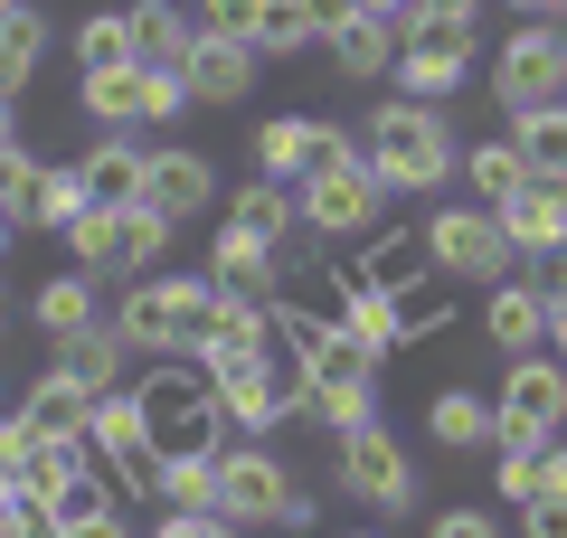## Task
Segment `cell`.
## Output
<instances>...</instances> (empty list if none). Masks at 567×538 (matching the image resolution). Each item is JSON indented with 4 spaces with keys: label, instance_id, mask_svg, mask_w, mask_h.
<instances>
[{
    "label": "cell",
    "instance_id": "obj_1",
    "mask_svg": "<svg viewBox=\"0 0 567 538\" xmlns=\"http://www.w3.org/2000/svg\"><path fill=\"white\" fill-rule=\"evenodd\" d=\"M360 161L369 170L388 179V199H435V189H445L454 179V123H445V104H416V95H398V104H379V114H369V142H360Z\"/></svg>",
    "mask_w": 567,
    "mask_h": 538
},
{
    "label": "cell",
    "instance_id": "obj_2",
    "mask_svg": "<svg viewBox=\"0 0 567 538\" xmlns=\"http://www.w3.org/2000/svg\"><path fill=\"white\" fill-rule=\"evenodd\" d=\"M208 312H218L208 275H133V293L114 302V331L133 359H199Z\"/></svg>",
    "mask_w": 567,
    "mask_h": 538
},
{
    "label": "cell",
    "instance_id": "obj_3",
    "mask_svg": "<svg viewBox=\"0 0 567 538\" xmlns=\"http://www.w3.org/2000/svg\"><path fill=\"white\" fill-rule=\"evenodd\" d=\"M142 425H152V454H218V387H208L199 359H142Z\"/></svg>",
    "mask_w": 567,
    "mask_h": 538
},
{
    "label": "cell",
    "instance_id": "obj_4",
    "mask_svg": "<svg viewBox=\"0 0 567 538\" xmlns=\"http://www.w3.org/2000/svg\"><path fill=\"white\" fill-rule=\"evenodd\" d=\"M218 519L237 529H312V492L265 454V435L218 444Z\"/></svg>",
    "mask_w": 567,
    "mask_h": 538
},
{
    "label": "cell",
    "instance_id": "obj_5",
    "mask_svg": "<svg viewBox=\"0 0 567 538\" xmlns=\"http://www.w3.org/2000/svg\"><path fill=\"white\" fill-rule=\"evenodd\" d=\"M303 416H322L331 435H350V425L379 416V359L350 331H312L303 340Z\"/></svg>",
    "mask_w": 567,
    "mask_h": 538
},
{
    "label": "cell",
    "instance_id": "obj_6",
    "mask_svg": "<svg viewBox=\"0 0 567 538\" xmlns=\"http://www.w3.org/2000/svg\"><path fill=\"white\" fill-rule=\"evenodd\" d=\"M85 275H152V256H171V218L152 199H95L76 227H66Z\"/></svg>",
    "mask_w": 567,
    "mask_h": 538
},
{
    "label": "cell",
    "instance_id": "obj_7",
    "mask_svg": "<svg viewBox=\"0 0 567 538\" xmlns=\"http://www.w3.org/2000/svg\"><path fill=\"white\" fill-rule=\"evenodd\" d=\"M558 425H567V359L558 350L511 359L492 387V444H548Z\"/></svg>",
    "mask_w": 567,
    "mask_h": 538
},
{
    "label": "cell",
    "instance_id": "obj_8",
    "mask_svg": "<svg viewBox=\"0 0 567 538\" xmlns=\"http://www.w3.org/2000/svg\"><path fill=\"white\" fill-rule=\"evenodd\" d=\"M567 95V20H520L492 48V104L520 114V104H558Z\"/></svg>",
    "mask_w": 567,
    "mask_h": 538
},
{
    "label": "cell",
    "instance_id": "obj_9",
    "mask_svg": "<svg viewBox=\"0 0 567 538\" xmlns=\"http://www.w3.org/2000/svg\"><path fill=\"white\" fill-rule=\"evenodd\" d=\"M293 218H303V237L350 246V237H369V227L388 218V179L369 170V161H341V170H322V179L293 189Z\"/></svg>",
    "mask_w": 567,
    "mask_h": 538
},
{
    "label": "cell",
    "instance_id": "obj_10",
    "mask_svg": "<svg viewBox=\"0 0 567 538\" xmlns=\"http://www.w3.org/2000/svg\"><path fill=\"white\" fill-rule=\"evenodd\" d=\"M425 256H435V275H454V283H502L511 265V237H502V218H492L483 199H464V208H435L425 218Z\"/></svg>",
    "mask_w": 567,
    "mask_h": 538
},
{
    "label": "cell",
    "instance_id": "obj_11",
    "mask_svg": "<svg viewBox=\"0 0 567 538\" xmlns=\"http://www.w3.org/2000/svg\"><path fill=\"white\" fill-rule=\"evenodd\" d=\"M208 387L237 435H275L284 416H303V369H284V359H227V369H208Z\"/></svg>",
    "mask_w": 567,
    "mask_h": 538
},
{
    "label": "cell",
    "instance_id": "obj_12",
    "mask_svg": "<svg viewBox=\"0 0 567 538\" xmlns=\"http://www.w3.org/2000/svg\"><path fill=\"white\" fill-rule=\"evenodd\" d=\"M341 492L369 500L379 519H406V510H416V463H406V444L388 435L379 416L341 435Z\"/></svg>",
    "mask_w": 567,
    "mask_h": 538
},
{
    "label": "cell",
    "instance_id": "obj_13",
    "mask_svg": "<svg viewBox=\"0 0 567 538\" xmlns=\"http://www.w3.org/2000/svg\"><path fill=\"white\" fill-rule=\"evenodd\" d=\"M341 161H360V142H350L341 123H312V114H275V123H256V170L284 179V189H303V179L341 170Z\"/></svg>",
    "mask_w": 567,
    "mask_h": 538
},
{
    "label": "cell",
    "instance_id": "obj_14",
    "mask_svg": "<svg viewBox=\"0 0 567 538\" xmlns=\"http://www.w3.org/2000/svg\"><path fill=\"white\" fill-rule=\"evenodd\" d=\"M85 454L104 463L114 492H152L162 454H152V425H142V397H133V387H104V397H95V416H85Z\"/></svg>",
    "mask_w": 567,
    "mask_h": 538
},
{
    "label": "cell",
    "instance_id": "obj_15",
    "mask_svg": "<svg viewBox=\"0 0 567 538\" xmlns=\"http://www.w3.org/2000/svg\"><path fill=\"white\" fill-rule=\"evenodd\" d=\"M133 199H152L171 227H189V218L218 208V161L189 152V142H162V152H142V189H133Z\"/></svg>",
    "mask_w": 567,
    "mask_h": 538
},
{
    "label": "cell",
    "instance_id": "obj_16",
    "mask_svg": "<svg viewBox=\"0 0 567 538\" xmlns=\"http://www.w3.org/2000/svg\"><path fill=\"white\" fill-rule=\"evenodd\" d=\"M398 95H416V104H445L454 85L473 76V29H416V39L398 48Z\"/></svg>",
    "mask_w": 567,
    "mask_h": 538
},
{
    "label": "cell",
    "instance_id": "obj_17",
    "mask_svg": "<svg viewBox=\"0 0 567 538\" xmlns=\"http://www.w3.org/2000/svg\"><path fill=\"white\" fill-rule=\"evenodd\" d=\"M256 48L246 39H218V29H199L189 39V58H181V85H189V104H246L256 95Z\"/></svg>",
    "mask_w": 567,
    "mask_h": 538
},
{
    "label": "cell",
    "instance_id": "obj_18",
    "mask_svg": "<svg viewBox=\"0 0 567 538\" xmlns=\"http://www.w3.org/2000/svg\"><path fill=\"white\" fill-rule=\"evenodd\" d=\"M322 48H331V66H341V76H388V66H398V48H406V20L398 10H350L341 29H322Z\"/></svg>",
    "mask_w": 567,
    "mask_h": 538
},
{
    "label": "cell",
    "instance_id": "obj_19",
    "mask_svg": "<svg viewBox=\"0 0 567 538\" xmlns=\"http://www.w3.org/2000/svg\"><path fill=\"white\" fill-rule=\"evenodd\" d=\"M208 283L218 293H246V302H275L284 293V265L265 237H246V227H218V246H208Z\"/></svg>",
    "mask_w": 567,
    "mask_h": 538
},
{
    "label": "cell",
    "instance_id": "obj_20",
    "mask_svg": "<svg viewBox=\"0 0 567 538\" xmlns=\"http://www.w3.org/2000/svg\"><path fill=\"white\" fill-rule=\"evenodd\" d=\"M360 283H379V293H398V283H416V275H435V256H425V218L406 227V218H379L369 227V256L350 265Z\"/></svg>",
    "mask_w": 567,
    "mask_h": 538
},
{
    "label": "cell",
    "instance_id": "obj_21",
    "mask_svg": "<svg viewBox=\"0 0 567 538\" xmlns=\"http://www.w3.org/2000/svg\"><path fill=\"white\" fill-rule=\"evenodd\" d=\"M483 340L502 359H529V350H548V302L529 293V283H492V302H483Z\"/></svg>",
    "mask_w": 567,
    "mask_h": 538
},
{
    "label": "cell",
    "instance_id": "obj_22",
    "mask_svg": "<svg viewBox=\"0 0 567 538\" xmlns=\"http://www.w3.org/2000/svg\"><path fill=\"white\" fill-rule=\"evenodd\" d=\"M331 331H350V340H360L369 359L406 350V331H398V302H388L379 283H360V275H350V265H341V302H331Z\"/></svg>",
    "mask_w": 567,
    "mask_h": 538
},
{
    "label": "cell",
    "instance_id": "obj_23",
    "mask_svg": "<svg viewBox=\"0 0 567 538\" xmlns=\"http://www.w3.org/2000/svg\"><path fill=\"white\" fill-rule=\"evenodd\" d=\"M58 369H66V379H85L95 397H104V387H123V369H133V350H123L114 312H104V321H85V331H58Z\"/></svg>",
    "mask_w": 567,
    "mask_h": 538
},
{
    "label": "cell",
    "instance_id": "obj_24",
    "mask_svg": "<svg viewBox=\"0 0 567 538\" xmlns=\"http://www.w3.org/2000/svg\"><path fill=\"white\" fill-rule=\"evenodd\" d=\"M502 142L520 152L529 179H567V95H558V104H520Z\"/></svg>",
    "mask_w": 567,
    "mask_h": 538
},
{
    "label": "cell",
    "instance_id": "obj_25",
    "mask_svg": "<svg viewBox=\"0 0 567 538\" xmlns=\"http://www.w3.org/2000/svg\"><path fill=\"white\" fill-rule=\"evenodd\" d=\"M425 435L445 444V454H483L492 444V397L483 387H435L425 397Z\"/></svg>",
    "mask_w": 567,
    "mask_h": 538
},
{
    "label": "cell",
    "instance_id": "obj_26",
    "mask_svg": "<svg viewBox=\"0 0 567 538\" xmlns=\"http://www.w3.org/2000/svg\"><path fill=\"white\" fill-rule=\"evenodd\" d=\"M20 416H29V435H85V416H95V387L66 379V369H48V379H29Z\"/></svg>",
    "mask_w": 567,
    "mask_h": 538
},
{
    "label": "cell",
    "instance_id": "obj_27",
    "mask_svg": "<svg viewBox=\"0 0 567 538\" xmlns=\"http://www.w3.org/2000/svg\"><path fill=\"white\" fill-rule=\"evenodd\" d=\"M39 66H48V10H29V0H0V95H20Z\"/></svg>",
    "mask_w": 567,
    "mask_h": 538
},
{
    "label": "cell",
    "instance_id": "obj_28",
    "mask_svg": "<svg viewBox=\"0 0 567 538\" xmlns=\"http://www.w3.org/2000/svg\"><path fill=\"white\" fill-rule=\"evenodd\" d=\"M227 359H265V302H246V293H218L208 340H199V369H227Z\"/></svg>",
    "mask_w": 567,
    "mask_h": 538
},
{
    "label": "cell",
    "instance_id": "obj_29",
    "mask_svg": "<svg viewBox=\"0 0 567 538\" xmlns=\"http://www.w3.org/2000/svg\"><path fill=\"white\" fill-rule=\"evenodd\" d=\"M189 39H199V20H189L181 0H152V10H133V66H171V76H181Z\"/></svg>",
    "mask_w": 567,
    "mask_h": 538
},
{
    "label": "cell",
    "instance_id": "obj_30",
    "mask_svg": "<svg viewBox=\"0 0 567 538\" xmlns=\"http://www.w3.org/2000/svg\"><path fill=\"white\" fill-rule=\"evenodd\" d=\"M227 227H246V237H265V246H284L293 237V189L284 179H237V199H227Z\"/></svg>",
    "mask_w": 567,
    "mask_h": 538
},
{
    "label": "cell",
    "instance_id": "obj_31",
    "mask_svg": "<svg viewBox=\"0 0 567 538\" xmlns=\"http://www.w3.org/2000/svg\"><path fill=\"white\" fill-rule=\"evenodd\" d=\"M85 208H95V189H85V170L66 161V170H39V189H29V218H20V227H58V237H66Z\"/></svg>",
    "mask_w": 567,
    "mask_h": 538
},
{
    "label": "cell",
    "instance_id": "obj_32",
    "mask_svg": "<svg viewBox=\"0 0 567 538\" xmlns=\"http://www.w3.org/2000/svg\"><path fill=\"white\" fill-rule=\"evenodd\" d=\"M29 312H39V331L58 340V331H85V321H104V302H95V275H58V283H39V302H29Z\"/></svg>",
    "mask_w": 567,
    "mask_h": 538
},
{
    "label": "cell",
    "instance_id": "obj_33",
    "mask_svg": "<svg viewBox=\"0 0 567 538\" xmlns=\"http://www.w3.org/2000/svg\"><path fill=\"white\" fill-rule=\"evenodd\" d=\"M76 170H85V189H95V199H133V189H142V142H133V133H104Z\"/></svg>",
    "mask_w": 567,
    "mask_h": 538
},
{
    "label": "cell",
    "instance_id": "obj_34",
    "mask_svg": "<svg viewBox=\"0 0 567 538\" xmlns=\"http://www.w3.org/2000/svg\"><path fill=\"white\" fill-rule=\"evenodd\" d=\"M85 114H95L104 133L142 123V66H85Z\"/></svg>",
    "mask_w": 567,
    "mask_h": 538
},
{
    "label": "cell",
    "instance_id": "obj_35",
    "mask_svg": "<svg viewBox=\"0 0 567 538\" xmlns=\"http://www.w3.org/2000/svg\"><path fill=\"white\" fill-rule=\"evenodd\" d=\"M246 48H256V58H303V48H312V10H303V0H256Z\"/></svg>",
    "mask_w": 567,
    "mask_h": 538
},
{
    "label": "cell",
    "instance_id": "obj_36",
    "mask_svg": "<svg viewBox=\"0 0 567 538\" xmlns=\"http://www.w3.org/2000/svg\"><path fill=\"white\" fill-rule=\"evenodd\" d=\"M152 492H162L171 510H218V454H171L162 473H152Z\"/></svg>",
    "mask_w": 567,
    "mask_h": 538
},
{
    "label": "cell",
    "instance_id": "obj_37",
    "mask_svg": "<svg viewBox=\"0 0 567 538\" xmlns=\"http://www.w3.org/2000/svg\"><path fill=\"white\" fill-rule=\"evenodd\" d=\"M76 66H133V10H85L76 20Z\"/></svg>",
    "mask_w": 567,
    "mask_h": 538
},
{
    "label": "cell",
    "instance_id": "obj_38",
    "mask_svg": "<svg viewBox=\"0 0 567 538\" xmlns=\"http://www.w3.org/2000/svg\"><path fill=\"white\" fill-rule=\"evenodd\" d=\"M388 302H398V331H406V340H425L435 321L454 312V275H416V283H398Z\"/></svg>",
    "mask_w": 567,
    "mask_h": 538
},
{
    "label": "cell",
    "instance_id": "obj_39",
    "mask_svg": "<svg viewBox=\"0 0 567 538\" xmlns=\"http://www.w3.org/2000/svg\"><path fill=\"white\" fill-rule=\"evenodd\" d=\"M454 170L473 179V199H483V208L502 199V189H520V179H529V170H520V152H511V142H473V152L454 161Z\"/></svg>",
    "mask_w": 567,
    "mask_h": 538
},
{
    "label": "cell",
    "instance_id": "obj_40",
    "mask_svg": "<svg viewBox=\"0 0 567 538\" xmlns=\"http://www.w3.org/2000/svg\"><path fill=\"white\" fill-rule=\"evenodd\" d=\"M39 170H48V161H39V152H20V142L0 152V218H10V227L29 218V189H39Z\"/></svg>",
    "mask_w": 567,
    "mask_h": 538
},
{
    "label": "cell",
    "instance_id": "obj_41",
    "mask_svg": "<svg viewBox=\"0 0 567 538\" xmlns=\"http://www.w3.org/2000/svg\"><path fill=\"white\" fill-rule=\"evenodd\" d=\"M398 20H406V39H416V29H473L483 0H398Z\"/></svg>",
    "mask_w": 567,
    "mask_h": 538
},
{
    "label": "cell",
    "instance_id": "obj_42",
    "mask_svg": "<svg viewBox=\"0 0 567 538\" xmlns=\"http://www.w3.org/2000/svg\"><path fill=\"white\" fill-rule=\"evenodd\" d=\"M492 482H502V500L520 510V500L539 492V444H502V473H492Z\"/></svg>",
    "mask_w": 567,
    "mask_h": 538
},
{
    "label": "cell",
    "instance_id": "obj_43",
    "mask_svg": "<svg viewBox=\"0 0 567 538\" xmlns=\"http://www.w3.org/2000/svg\"><path fill=\"white\" fill-rule=\"evenodd\" d=\"M520 283H529L539 302H567V246H548V256H529V265H520Z\"/></svg>",
    "mask_w": 567,
    "mask_h": 538
},
{
    "label": "cell",
    "instance_id": "obj_44",
    "mask_svg": "<svg viewBox=\"0 0 567 538\" xmlns=\"http://www.w3.org/2000/svg\"><path fill=\"white\" fill-rule=\"evenodd\" d=\"M425 538H511V529L492 510H435V519H425Z\"/></svg>",
    "mask_w": 567,
    "mask_h": 538
},
{
    "label": "cell",
    "instance_id": "obj_45",
    "mask_svg": "<svg viewBox=\"0 0 567 538\" xmlns=\"http://www.w3.org/2000/svg\"><path fill=\"white\" fill-rule=\"evenodd\" d=\"M520 538H567V500L558 492H529L520 500Z\"/></svg>",
    "mask_w": 567,
    "mask_h": 538
},
{
    "label": "cell",
    "instance_id": "obj_46",
    "mask_svg": "<svg viewBox=\"0 0 567 538\" xmlns=\"http://www.w3.org/2000/svg\"><path fill=\"white\" fill-rule=\"evenodd\" d=\"M152 538H246V529H237V519H218V510H171Z\"/></svg>",
    "mask_w": 567,
    "mask_h": 538
},
{
    "label": "cell",
    "instance_id": "obj_47",
    "mask_svg": "<svg viewBox=\"0 0 567 538\" xmlns=\"http://www.w3.org/2000/svg\"><path fill=\"white\" fill-rule=\"evenodd\" d=\"M199 29H218V39H246V29H256V0H199Z\"/></svg>",
    "mask_w": 567,
    "mask_h": 538
},
{
    "label": "cell",
    "instance_id": "obj_48",
    "mask_svg": "<svg viewBox=\"0 0 567 538\" xmlns=\"http://www.w3.org/2000/svg\"><path fill=\"white\" fill-rule=\"evenodd\" d=\"M29 444H39V435H29V416H20V406H10V416H0V482H20Z\"/></svg>",
    "mask_w": 567,
    "mask_h": 538
},
{
    "label": "cell",
    "instance_id": "obj_49",
    "mask_svg": "<svg viewBox=\"0 0 567 538\" xmlns=\"http://www.w3.org/2000/svg\"><path fill=\"white\" fill-rule=\"evenodd\" d=\"M48 538H133V529H123V510H114V500H104V510L66 519V529H48Z\"/></svg>",
    "mask_w": 567,
    "mask_h": 538
},
{
    "label": "cell",
    "instance_id": "obj_50",
    "mask_svg": "<svg viewBox=\"0 0 567 538\" xmlns=\"http://www.w3.org/2000/svg\"><path fill=\"white\" fill-rule=\"evenodd\" d=\"M0 538H39V510L20 500V482H0Z\"/></svg>",
    "mask_w": 567,
    "mask_h": 538
},
{
    "label": "cell",
    "instance_id": "obj_51",
    "mask_svg": "<svg viewBox=\"0 0 567 538\" xmlns=\"http://www.w3.org/2000/svg\"><path fill=\"white\" fill-rule=\"evenodd\" d=\"M539 492H558V500H567V444H558V435L539 444Z\"/></svg>",
    "mask_w": 567,
    "mask_h": 538
},
{
    "label": "cell",
    "instance_id": "obj_52",
    "mask_svg": "<svg viewBox=\"0 0 567 538\" xmlns=\"http://www.w3.org/2000/svg\"><path fill=\"white\" fill-rule=\"evenodd\" d=\"M303 10H312V39H322V29H341L350 10H360V0H303Z\"/></svg>",
    "mask_w": 567,
    "mask_h": 538
},
{
    "label": "cell",
    "instance_id": "obj_53",
    "mask_svg": "<svg viewBox=\"0 0 567 538\" xmlns=\"http://www.w3.org/2000/svg\"><path fill=\"white\" fill-rule=\"evenodd\" d=\"M511 20H567V0H511Z\"/></svg>",
    "mask_w": 567,
    "mask_h": 538
},
{
    "label": "cell",
    "instance_id": "obj_54",
    "mask_svg": "<svg viewBox=\"0 0 567 538\" xmlns=\"http://www.w3.org/2000/svg\"><path fill=\"white\" fill-rule=\"evenodd\" d=\"M548 350L567 359V302H548Z\"/></svg>",
    "mask_w": 567,
    "mask_h": 538
},
{
    "label": "cell",
    "instance_id": "obj_55",
    "mask_svg": "<svg viewBox=\"0 0 567 538\" xmlns=\"http://www.w3.org/2000/svg\"><path fill=\"white\" fill-rule=\"evenodd\" d=\"M10 142H20V104L0 95V152H10Z\"/></svg>",
    "mask_w": 567,
    "mask_h": 538
},
{
    "label": "cell",
    "instance_id": "obj_56",
    "mask_svg": "<svg viewBox=\"0 0 567 538\" xmlns=\"http://www.w3.org/2000/svg\"><path fill=\"white\" fill-rule=\"evenodd\" d=\"M0 256H10V218H0Z\"/></svg>",
    "mask_w": 567,
    "mask_h": 538
},
{
    "label": "cell",
    "instance_id": "obj_57",
    "mask_svg": "<svg viewBox=\"0 0 567 538\" xmlns=\"http://www.w3.org/2000/svg\"><path fill=\"white\" fill-rule=\"evenodd\" d=\"M360 10H398V0H360Z\"/></svg>",
    "mask_w": 567,
    "mask_h": 538
},
{
    "label": "cell",
    "instance_id": "obj_58",
    "mask_svg": "<svg viewBox=\"0 0 567 538\" xmlns=\"http://www.w3.org/2000/svg\"><path fill=\"white\" fill-rule=\"evenodd\" d=\"M133 10H152V0H133Z\"/></svg>",
    "mask_w": 567,
    "mask_h": 538
},
{
    "label": "cell",
    "instance_id": "obj_59",
    "mask_svg": "<svg viewBox=\"0 0 567 538\" xmlns=\"http://www.w3.org/2000/svg\"><path fill=\"white\" fill-rule=\"evenodd\" d=\"M360 538H379V529H360Z\"/></svg>",
    "mask_w": 567,
    "mask_h": 538
}]
</instances>
